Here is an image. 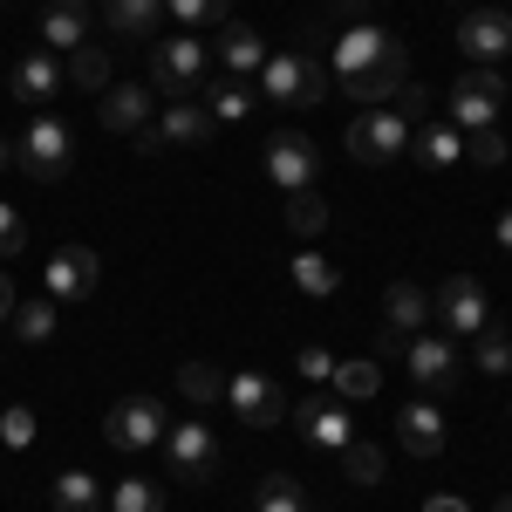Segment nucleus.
<instances>
[{
    "instance_id": "0eeeda50",
    "label": "nucleus",
    "mask_w": 512,
    "mask_h": 512,
    "mask_svg": "<svg viewBox=\"0 0 512 512\" xmlns=\"http://www.w3.org/2000/svg\"><path fill=\"white\" fill-rule=\"evenodd\" d=\"M205 69H212V48L198 35H171L151 48V82H158L164 96L178 103V96H192L198 82H205Z\"/></svg>"
},
{
    "instance_id": "6ab92c4d",
    "label": "nucleus",
    "mask_w": 512,
    "mask_h": 512,
    "mask_svg": "<svg viewBox=\"0 0 512 512\" xmlns=\"http://www.w3.org/2000/svg\"><path fill=\"white\" fill-rule=\"evenodd\" d=\"M396 444H403L410 458H437V451H444V417H437V403H424V396L403 403V410H396Z\"/></svg>"
},
{
    "instance_id": "c03bdc74",
    "label": "nucleus",
    "mask_w": 512,
    "mask_h": 512,
    "mask_svg": "<svg viewBox=\"0 0 512 512\" xmlns=\"http://www.w3.org/2000/svg\"><path fill=\"white\" fill-rule=\"evenodd\" d=\"M362 14H369V0H328V21H362Z\"/></svg>"
},
{
    "instance_id": "58836bf2",
    "label": "nucleus",
    "mask_w": 512,
    "mask_h": 512,
    "mask_svg": "<svg viewBox=\"0 0 512 512\" xmlns=\"http://www.w3.org/2000/svg\"><path fill=\"white\" fill-rule=\"evenodd\" d=\"M0 444H7V451H28V444H35V410H28V403H7V410H0Z\"/></svg>"
},
{
    "instance_id": "c756f323",
    "label": "nucleus",
    "mask_w": 512,
    "mask_h": 512,
    "mask_svg": "<svg viewBox=\"0 0 512 512\" xmlns=\"http://www.w3.org/2000/svg\"><path fill=\"white\" fill-rule=\"evenodd\" d=\"M472 362L485 369V376H506L512 369V335L499 328V321H485V328L472 335Z\"/></svg>"
},
{
    "instance_id": "393cba45",
    "label": "nucleus",
    "mask_w": 512,
    "mask_h": 512,
    "mask_svg": "<svg viewBox=\"0 0 512 512\" xmlns=\"http://www.w3.org/2000/svg\"><path fill=\"white\" fill-rule=\"evenodd\" d=\"M198 103L212 110V123H246V117H253V82H246V76H219Z\"/></svg>"
},
{
    "instance_id": "72a5a7b5",
    "label": "nucleus",
    "mask_w": 512,
    "mask_h": 512,
    "mask_svg": "<svg viewBox=\"0 0 512 512\" xmlns=\"http://www.w3.org/2000/svg\"><path fill=\"white\" fill-rule=\"evenodd\" d=\"M287 198H294V205H287V226H294L301 239L328 233V198H321L315 185H308V192H287Z\"/></svg>"
},
{
    "instance_id": "7ed1b4c3",
    "label": "nucleus",
    "mask_w": 512,
    "mask_h": 512,
    "mask_svg": "<svg viewBox=\"0 0 512 512\" xmlns=\"http://www.w3.org/2000/svg\"><path fill=\"white\" fill-rule=\"evenodd\" d=\"M14 164H21L35 185L69 178V164H76V137H69V123H62V117H35L28 130H21V144H14Z\"/></svg>"
},
{
    "instance_id": "a878e982",
    "label": "nucleus",
    "mask_w": 512,
    "mask_h": 512,
    "mask_svg": "<svg viewBox=\"0 0 512 512\" xmlns=\"http://www.w3.org/2000/svg\"><path fill=\"white\" fill-rule=\"evenodd\" d=\"M253 512H308V485L294 472H267L253 485Z\"/></svg>"
},
{
    "instance_id": "bb28decb",
    "label": "nucleus",
    "mask_w": 512,
    "mask_h": 512,
    "mask_svg": "<svg viewBox=\"0 0 512 512\" xmlns=\"http://www.w3.org/2000/svg\"><path fill=\"white\" fill-rule=\"evenodd\" d=\"M328 390L342 396V403H362V396H376V390H383V362H376V355H362V362H335Z\"/></svg>"
},
{
    "instance_id": "7c9ffc66",
    "label": "nucleus",
    "mask_w": 512,
    "mask_h": 512,
    "mask_svg": "<svg viewBox=\"0 0 512 512\" xmlns=\"http://www.w3.org/2000/svg\"><path fill=\"white\" fill-rule=\"evenodd\" d=\"M164 14H171L185 35H198V28H226V21H233L226 0H164Z\"/></svg>"
},
{
    "instance_id": "4468645a",
    "label": "nucleus",
    "mask_w": 512,
    "mask_h": 512,
    "mask_svg": "<svg viewBox=\"0 0 512 512\" xmlns=\"http://www.w3.org/2000/svg\"><path fill=\"white\" fill-rule=\"evenodd\" d=\"M96 274H103V260L89 246H55L48 267H41V287H48V301H89Z\"/></svg>"
},
{
    "instance_id": "9d476101",
    "label": "nucleus",
    "mask_w": 512,
    "mask_h": 512,
    "mask_svg": "<svg viewBox=\"0 0 512 512\" xmlns=\"http://www.w3.org/2000/svg\"><path fill=\"white\" fill-rule=\"evenodd\" d=\"M444 110H451L458 130H485V123H499V110H506V76H499V69H472V76H458V82H451V96H444Z\"/></svg>"
},
{
    "instance_id": "a18cd8bd",
    "label": "nucleus",
    "mask_w": 512,
    "mask_h": 512,
    "mask_svg": "<svg viewBox=\"0 0 512 512\" xmlns=\"http://www.w3.org/2000/svg\"><path fill=\"white\" fill-rule=\"evenodd\" d=\"M424 512H472V506H465V499H451V492H431V499H424Z\"/></svg>"
},
{
    "instance_id": "423d86ee",
    "label": "nucleus",
    "mask_w": 512,
    "mask_h": 512,
    "mask_svg": "<svg viewBox=\"0 0 512 512\" xmlns=\"http://www.w3.org/2000/svg\"><path fill=\"white\" fill-rule=\"evenodd\" d=\"M431 321H437V335H478L485 321H492V301H485V287H478L472 274H451V280H437V294H431Z\"/></svg>"
},
{
    "instance_id": "6e6552de",
    "label": "nucleus",
    "mask_w": 512,
    "mask_h": 512,
    "mask_svg": "<svg viewBox=\"0 0 512 512\" xmlns=\"http://www.w3.org/2000/svg\"><path fill=\"white\" fill-rule=\"evenodd\" d=\"M287 417H294V431L308 437L315 451H335V458H342V451L355 444V417H349V403H342V396H321L315 390V396H301Z\"/></svg>"
},
{
    "instance_id": "aec40b11",
    "label": "nucleus",
    "mask_w": 512,
    "mask_h": 512,
    "mask_svg": "<svg viewBox=\"0 0 512 512\" xmlns=\"http://www.w3.org/2000/svg\"><path fill=\"white\" fill-rule=\"evenodd\" d=\"M89 28H96V7H89V0H41V41L82 48Z\"/></svg>"
},
{
    "instance_id": "09e8293b",
    "label": "nucleus",
    "mask_w": 512,
    "mask_h": 512,
    "mask_svg": "<svg viewBox=\"0 0 512 512\" xmlns=\"http://www.w3.org/2000/svg\"><path fill=\"white\" fill-rule=\"evenodd\" d=\"M7 164H14V144H0V171H7Z\"/></svg>"
},
{
    "instance_id": "9b49d317",
    "label": "nucleus",
    "mask_w": 512,
    "mask_h": 512,
    "mask_svg": "<svg viewBox=\"0 0 512 512\" xmlns=\"http://www.w3.org/2000/svg\"><path fill=\"white\" fill-rule=\"evenodd\" d=\"M260 164H267V178H274L280 192H308L321 178V151H315V137H301V130H274Z\"/></svg>"
},
{
    "instance_id": "e433bc0d",
    "label": "nucleus",
    "mask_w": 512,
    "mask_h": 512,
    "mask_svg": "<svg viewBox=\"0 0 512 512\" xmlns=\"http://www.w3.org/2000/svg\"><path fill=\"white\" fill-rule=\"evenodd\" d=\"M178 390L192 396V403H219L226 383H219V369H212V362H185V369H178Z\"/></svg>"
},
{
    "instance_id": "8fccbe9b",
    "label": "nucleus",
    "mask_w": 512,
    "mask_h": 512,
    "mask_svg": "<svg viewBox=\"0 0 512 512\" xmlns=\"http://www.w3.org/2000/svg\"><path fill=\"white\" fill-rule=\"evenodd\" d=\"M492 512H512V492H506V499H499V506H492Z\"/></svg>"
},
{
    "instance_id": "79ce46f5",
    "label": "nucleus",
    "mask_w": 512,
    "mask_h": 512,
    "mask_svg": "<svg viewBox=\"0 0 512 512\" xmlns=\"http://www.w3.org/2000/svg\"><path fill=\"white\" fill-rule=\"evenodd\" d=\"M294 369H301L308 383H328V376H335V355H328V349H301V355H294Z\"/></svg>"
},
{
    "instance_id": "dca6fc26",
    "label": "nucleus",
    "mask_w": 512,
    "mask_h": 512,
    "mask_svg": "<svg viewBox=\"0 0 512 512\" xmlns=\"http://www.w3.org/2000/svg\"><path fill=\"white\" fill-rule=\"evenodd\" d=\"M458 48L472 55L478 69L506 62V55H512V14H499V7H472V14L458 21Z\"/></svg>"
},
{
    "instance_id": "f3484780",
    "label": "nucleus",
    "mask_w": 512,
    "mask_h": 512,
    "mask_svg": "<svg viewBox=\"0 0 512 512\" xmlns=\"http://www.w3.org/2000/svg\"><path fill=\"white\" fill-rule=\"evenodd\" d=\"M62 82H69V69L55 62V48H28V55L14 62V76H7V96H14V103H28V110H41Z\"/></svg>"
},
{
    "instance_id": "37998d69",
    "label": "nucleus",
    "mask_w": 512,
    "mask_h": 512,
    "mask_svg": "<svg viewBox=\"0 0 512 512\" xmlns=\"http://www.w3.org/2000/svg\"><path fill=\"white\" fill-rule=\"evenodd\" d=\"M403 349H410V335H396V328H383V321H376V362H396Z\"/></svg>"
},
{
    "instance_id": "4be33fe9",
    "label": "nucleus",
    "mask_w": 512,
    "mask_h": 512,
    "mask_svg": "<svg viewBox=\"0 0 512 512\" xmlns=\"http://www.w3.org/2000/svg\"><path fill=\"white\" fill-rule=\"evenodd\" d=\"M410 158L431 164V171L458 164V158H465V137H458V123H417V130H410Z\"/></svg>"
},
{
    "instance_id": "c85d7f7f",
    "label": "nucleus",
    "mask_w": 512,
    "mask_h": 512,
    "mask_svg": "<svg viewBox=\"0 0 512 512\" xmlns=\"http://www.w3.org/2000/svg\"><path fill=\"white\" fill-rule=\"evenodd\" d=\"M294 287H301V294H315V301H328V294L342 287V274H335V260H328V253L301 246V253H294Z\"/></svg>"
},
{
    "instance_id": "cd10ccee",
    "label": "nucleus",
    "mask_w": 512,
    "mask_h": 512,
    "mask_svg": "<svg viewBox=\"0 0 512 512\" xmlns=\"http://www.w3.org/2000/svg\"><path fill=\"white\" fill-rule=\"evenodd\" d=\"M48 506L55 512H103V485L89 472H62L55 485H48Z\"/></svg>"
},
{
    "instance_id": "20e7f679",
    "label": "nucleus",
    "mask_w": 512,
    "mask_h": 512,
    "mask_svg": "<svg viewBox=\"0 0 512 512\" xmlns=\"http://www.w3.org/2000/svg\"><path fill=\"white\" fill-rule=\"evenodd\" d=\"M205 137H212V110L198 96H178V103H164V117H151L137 130V151L144 158H164V151H192Z\"/></svg>"
},
{
    "instance_id": "f03ea898",
    "label": "nucleus",
    "mask_w": 512,
    "mask_h": 512,
    "mask_svg": "<svg viewBox=\"0 0 512 512\" xmlns=\"http://www.w3.org/2000/svg\"><path fill=\"white\" fill-rule=\"evenodd\" d=\"M260 89L287 103V110H308V103H328V62L308 55V48H280L260 62Z\"/></svg>"
},
{
    "instance_id": "de8ad7c7",
    "label": "nucleus",
    "mask_w": 512,
    "mask_h": 512,
    "mask_svg": "<svg viewBox=\"0 0 512 512\" xmlns=\"http://www.w3.org/2000/svg\"><path fill=\"white\" fill-rule=\"evenodd\" d=\"M0 321H14V280H7V267H0Z\"/></svg>"
},
{
    "instance_id": "ddd939ff",
    "label": "nucleus",
    "mask_w": 512,
    "mask_h": 512,
    "mask_svg": "<svg viewBox=\"0 0 512 512\" xmlns=\"http://www.w3.org/2000/svg\"><path fill=\"white\" fill-rule=\"evenodd\" d=\"M164 458H171V478L205 485V478L219 472V437L205 431V424H171L164 431Z\"/></svg>"
},
{
    "instance_id": "c9c22d12",
    "label": "nucleus",
    "mask_w": 512,
    "mask_h": 512,
    "mask_svg": "<svg viewBox=\"0 0 512 512\" xmlns=\"http://www.w3.org/2000/svg\"><path fill=\"white\" fill-rule=\"evenodd\" d=\"M342 472H349V485H383V451L355 437L349 451H342Z\"/></svg>"
},
{
    "instance_id": "a211bd4d",
    "label": "nucleus",
    "mask_w": 512,
    "mask_h": 512,
    "mask_svg": "<svg viewBox=\"0 0 512 512\" xmlns=\"http://www.w3.org/2000/svg\"><path fill=\"white\" fill-rule=\"evenodd\" d=\"M151 110H158V96H151L144 82H110V89H103V103H96L103 130H117V137H137V130L151 123Z\"/></svg>"
},
{
    "instance_id": "2eb2a0df",
    "label": "nucleus",
    "mask_w": 512,
    "mask_h": 512,
    "mask_svg": "<svg viewBox=\"0 0 512 512\" xmlns=\"http://www.w3.org/2000/svg\"><path fill=\"white\" fill-rule=\"evenodd\" d=\"M403 369H410L417 390H451V383L465 376V355H458L451 335H417V342L403 349Z\"/></svg>"
},
{
    "instance_id": "a19ab883",
    "label": "nucleus",
    "mask_w": 512,
    "mask_h": 512,
    "mask_svg": "<svg viewBox=\"0 0 512 512\" xmlns=\"http://www.w3.org/2000/svg\"><path fill=\"white\" fill-rule=\"evenodd\" d=\"M396 117H410V123H424V110H431V89H417V82H403L396 89V103H390Z\"/></svg>"
},
{
    "instance_id": "f257e3e1",
    "label": "nucleus",
    "mask_w": 512,
    "mask_h": 512,
    "mask_svg": "<svg viewBox=\"0 0 512 512\" xmlns=\"http://www.w3.org/2000/svg\"><path fill=\"white\" fill-rule=\"evenodd\" d=\"M328 69H335V82H355V76H390V69H403V76H410V55H403V41H396L390 28H376V21H355L349 35L335 41Z\"/></svg>"
},
{
    "instance_id": "f704fd0d",
    "label": "nucleus",
    "mask_w": 512,
    "mask_h": 512,
    "mask_svg": "<svg viewBox=\"0 0 512 512\" xmlns=\"http://www.w3.org/2000/svg\"><path fill=\"white\" fill-rule=\"evenodd\" d=\"M69 82H76V89H110V55H103L96 41H82L76 62H69Z\"/></svg>"
},
{
    "instance_id": "2f4dec72",
    "label": "nucleus",
    "mask_w": 512,
    "mask_h": 512,
    "mask_svg": "<svg viewBox=\"0 0 512 512\" xmlns=\"http://www.w3.org/2000/svg\"><path fill=\"white\" fill-rule=\"evenodd\" d=\"M14 335L28 342V349H41L48 335H55V301L41 294V301H14Z\"/></svg>"
},
{
    "instance_id": "1a4fd4ad",
    "label": "nucleus",
    "mask_w": 512,
    "mask_h": 512,
    "mask_svg": "<svg viewBox=\"0 0 512 512\" xmlns=\"http://www.w3.org/2000/svg\"><path fill=\"white\" fill-rule=\"evenodd\" d=\"M103 437H110V451H130V458L164 444V403L158 396H123V403H110Z\"/></svg>"
},
{
    "instance_id": "412c9836",
    "label": "nucleus",
    "mask_w": 512,
    "mask_h": 512,
    "mask_svg": "<svg viewBox=\"0 0 512 512\" xmlns=\"http://www.w3.org/2000/svg\"><path fill=\"white\" fill-rule=\"evenodd\" d=\"M103 21L123 41H151L164 28V0H103Z\"/></svg>"
},
{
    "instance_id": "473e14b6",
    "label": "nucleus",
    "mask_w": 512,
    "mask_h": 512,
    "mask_svg": "<svg viewBox=\"0 0 512 512\" xmlns=\"http://www.w3.org/2000/svg\"><path fill=\"white\" fill-rule=\"evenodd\" d=\"M103 506H110V512H164V492L151 485V478H117Z\"/></svg>"
},
{
    "instance_id": "f8f14e48",
    "label": "nucleus",
    "mask_w": 512,
    "mask_h": 512,
    "mask_svg": "<svg viewBox=\"0 0 512 512\" xmlns=\"http://www.w3.org/2000/svg\"><path fill=\"white\" fill-rule=\"evenodd\" d=\"M226 410H233L239 424H253V431H274L280 417H287V396L260 369H239V376H226Z\"/></svg>"
},
{
    "instance_id": "4c0bfd02",
    "label": "nucleus",
    "mask_w": 512,
    "mask_h": 512,
    "mask_svg": "<svg viewBox=\"0 0 512 512\" xmlns=\"http://www.w3.org/2000/svg\"><path fill=\"white\" fill-rule=\"evenodd\" d=\"M465 158L485 164V171H499V164H506V137H499V123H485V130H465Z\"/></svg>"
},
{
    "instance_id": "5701e85b",
    "label": "nucleus",
    "mask_w": 512,
    "mask_h": 512,
    "mask_svg": "<svg viewBox=\"0 0 512 512\" xmlns=\"http://www.w3.org/2000/svg\"><path fill=\"white\" fill-rule=\"evenodd\" d=\"M431 321V294L417 287V280H396L390 294H383V328H396V335H417Z\"/></svg>"
},
{
    "instance_id": "ea45409f",
    "label": "nucleus",
    "mask_w": 512,
    "mask_h": 512,
    "mask_svg": "<svg viewBox=\"0 0 512 512\" xmlns=\"http://www.w3.org/2000/svg\"><path fill=\"white\" fill-rule=\"evenodd\" d=\"M21 246H28V219H21V212H14V205L0 198V267H7V260L21 253Z\"/></svg>"
},
{
    "instance_id": "b1692460",
    "label": "nucleus",
    "mask_w": 512,
    "mask_h": 512,
    "mask_svg": "<svg viewBox=\"0 0 512 512\" xmlns=\"http://www.w3.org/2000/svg\"><path fill=\"white\" fill-rule=\"evenodd\" d=\"M260 62H267L260 35H253L246 21H226V28H219V69H226V76H260Z\"/></svg>"
},
{
    "instance_id": "39448f33",
    "label": "nucleus",
    "mask_w": 512,
    "mask_h": 512,
    "mask_svg": "<svg viewBox=\"0 0 512 512\" xmlns=\"http://www.w3.org/2000/svg\"><path fill=\"white\" fill-rule=\"evenodd\" d=\"M410 130H417V123L396 117L390 103H383V110H362V117L349 123V158L355 164H396V158H410Z\"/></svg>"
},
{
    "instance_id": "49530a36",
    "label": "nucleus",
    "mask_w": 512,
    "mask_h": 512,
    "mask_svg": "<svg viewBox=\"0 0 512 512\" xmlns=\"http://www.w3.org/2000/svg\"><path fill=\"white\" fill-rule=\"evenodd\" d=\"M492 239H499V253H512V205L499 212V226H492Z\"/></svg>"
}]
</instances>
